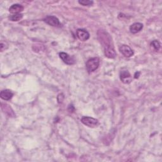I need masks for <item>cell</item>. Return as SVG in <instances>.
I'll return each mask as SVG.
<instances>
[{
  "mask_svg": "<svg viewBox=\"0 0 162 162\" xmlns=\"http://www.w3.org/2000/svg\"><path fill=\"white\" fill-rule=\"evenodd\" d=\"M77 37L78 39L81 40V41H86L87 39H89L90 35L89 33L85 29H79L77 30L76 32Z\"/></svg>",
  "mask_w": 162,
  "mask_h": 162,
  "instance_id": "cell-5",
  "label": "cell"
},
{
  "mask_svg": "<svg viewBox=\"0 0 162 162\" xmlns=\"http://www.w3.org/2000/svg\"><path fill=\"white\" fill-rule=\"evenodd\" d=\"M151 48L155 52H158V51L160 48V43H159L158 40H154L153 41H152L151 43Z\"/></svg>",
  "mask_w": 162,
  "mask_h": 162,
  "instance_id": "cell-14",
  "label": "cell"
},
{
  "mask_svg": "<svg viewBox=\"0 0 162 162\" xmlns=\"http://www.w3.org/2000/svg\"><path fill=\"white\" fill-rule=\"evenodd\" d=\"M2 108L4 111L5 113L8 114L9 115H10V116H12L13 115L12 114H11V113L13 114H14V111L12 110L11 107H10V106H8V105H6V104L2 103Z\"/></svg>",
  "mask_w": 162,
  "mask_h": 162,
  "instance_id": "cell-13",
  "label": "cell"
},
{
  "mask_svg": "<svg viewBox=\"0 0 162 162\" xmlns=\"http://www.w3.org/2000/svg\"><path fill=\"white\" fill-rule=\"evenodd\" d=\"M120 79L124 84H130L132 82V76L127 70L122 71L120 74Z\"/></svg>",
  "mask_w": 162,
  "mask_h": 162,
  "instance_id": "cell-7",
  "label": "cell"
},
{
  "mask_svg": "<svg viewBox=\"0 0 162 162\" xmlns=\"http://www.w3.org/2000/svg\"><path fill=\"white\" fill-rule=\"evenodd\" d=\"M81 122L89 127H95L99 124V122L97 119L89 117H83L81 119Z\"/></svg>",
  "mask_w": 162,
  "mask_h": 162,
  "instance_id": "cell-3",
  "label": "cell"
},
{
  "mask_svg": "<svg viewBox=\"0 0 162 162\" xmlns=\"http://www.w3.org/2000/svg\"><path fill=\"white\" fill-rule=\"evenodd\" d=\"M13 96H14L13 93L11 91L8 90V89L3 90L2 91L1 93H0V96H1V98L3 99L6 100V101L11 99L12 98Z\"/></svg>",
  "mask_w": 162,
  "mask_h": 162,
  "instance_id": "cell-12",
  "label": "cell"
},
{
  "mask_svg": "<svg viewBox=\"0 0 162 162\" xmlns=\"http://www.w3.org/2000/svg\"><path fill=\"white\" fill-rule=\"evenodd\" d=\"M143 25L141 23L136 22L133 24H132L130 27V30L132 33L133 34H136L139 32H140L141 30L143 29Z\"/></svg>",
  "mask_w": 162,
  "mask_h": 162,
  "instance_id": "cell-10",
  "label": "cell"
},
{
  "mask_svg": "<svg viewBox=\"0 0 162 162\" xmlns=\"http://www.w3.org/2000/svg\"><path fill=\"white\" fill-rule=\"evenodd\" d=\"M7 48H8L7 43L6 42L2 41L1 42V51H2V52H3L4 49H6Z\"/></svg>",
  "mask_w": 162,
  "mask_h": 162,
  "instance_id": "cell-17",
  "label": "cell"
},
{
  "mask_svg": "<svg viewBox=\"0 0 162 162\" xmlns=\"http://www.w3.org/2000/svg\"><path fill=\"white\" fill-rule=\"evenodd\" d=\"M104 53L105 56L108 58L113 59L115 58L117 56V53L114 48V46H111L106 49H104Z\"/></svg>",
  "mask_w": 162,
  "mask_h": 162,
  "instance_id": "cell-9",
  "label": "cell"
},
{
  "mask_svg": "<svg viewBox=\"0 0 162 162\" xmlns=\"http://www.w3.org/2000/svg\"><path fill=\"white\" fill-rule=\"evenodd\" d=\"M44 20L46 24L53 27H60L62 25L58 18L55 16H48L44 19Z\"/></svg>",
  "mask_w": 162,
  "mask_h": 162,
  "instance_id": "cell-4",
  "label": "cell"
},
{
  "mask_svg": "<svg viewBox=\"0 0 162 162\" xmlns=\"http://www.w3.org/2000/svg\"><path fill=\"white\" fill-rule=\"evenodd\" d=\"M60 58L63 60V62L67 65H73L75 64L74 59L71 57L69 55L66 53L62 52L59 54Z\"/></svg>",
  "mask_w": 162,
  "mask_h": 162,
  "instance_id": "cell-8",
  "label": "cell"
},
{
  "mask_svg": "<svg viewBox=\"0 0 162 162\" xmlns=\"http://www.w3.org/2000/svg\"><path fill=\"white\" fill-rule=\"evenodd\" d=\"M99 65V59L98 57L90 58L87 61L86 67L89 73L93 72L98 68Z\"/></svg>",
  "mask_w": 162,
  "mask_h": 162,
  "instance_id": "cell-2",
  "label": "cell"
},
{
  "mask_svg": "<svg viewBox=\"0 0 162 162\" xmlns=\"http://www.w3.org/2000/svg\"><path fill=\"white\" fill-rule=\"evenodd\" d=\"M98 35L99 42L103 45L104 49L114 46L112 44V39L107 32H105L103 30H99L98 33Z\"/></svg>",
  "mask_w": 162,
  "mask_h": 162,
  "instance_id": "cell-1",
  "label": "cell"
},
{
  "mask_svg": "<svg viewBox=\"0 0 162 162\" xmlns=\"http://www.w3.org/2000/svg\"><path fill=\"white\" fill-rule=\"evenodd\" d=\"M24 10V7L19 4H14L12 6H10L9 11L10 13L14 14H19L20 12H22Z\"/></svg>",
  "mask_w": 162,
  "mask_h": 162,
  "instance_id": "cell-11",
  "label": "cell"
},
{
  "mask_svg": "<svg viewBox=\"0 0 162 162\" xmlns=\"http://www.w3.org/2000/svg\"><path fill=\"white\" fill-rule=\"evenodd\" d=\"M79 3L83 6H90L93 5V2L89 1V0H82V1H79Z\"/></svg>",
  "mask_w": 162,
  "mask_h": 162,
  "instance_id": "cell-16",
  "label": "cell"
},
{
  "mask_svg": "<svg viewBox=\"0 0 162 162\" xmlns=\"http://www.w3.org/2000/svg\"><path fill=\"white\" fill-rule=\"evenodd\" d=\"M119 50L120 53L122 54L124 56L127 58H129L134 55V52L129 46L127 45H122L119 48Z\"/></svg>",
  "mask_w": 162,
  "mask_h": 162,
  "instance_id": "cell-6",
  "label": "cell"
},
{
  "mask_svg": "<svg viewBox=\"0 0 162 162\" xmlns=\"http://www.w3.org/2000/svg\"><path fill=\"white\" fill-rule=\"evenodd\" d=\"M22 15L20 14H15L12 15L11 17H10V19L12 20V21H14V22H17L20 20L22 18Z\"/></svg>",
  "mask_w": 162,
  "mask_h": 162,
  "instance_id": "cell-15",
  "label": "cell"
}]
</instances>
